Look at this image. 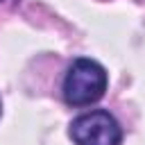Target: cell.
Listing matches in <instances>:
<instances>
[{"label":"cell","mask_w":145,"mask_h":145,"mask_svg":"<svg viewBox=\"0 0 145 145\" xmlns=\"http://www.w3.org/2000/svg\"><path fill=\"white\" fill-rule=\"evenodd\" d=\"M109 77L104 66L93 59H75L63 79V100L72 106H88L97 102L106 91Z\"/></svg>","instance_id":"1"},{"label":"cell","mask_w":145,"mask_h":145,"mask_svg":"<svg viewBox=\"0 0 145 145\" xmlns=\"http://www.w3.org/2000/svg\"><path fill=\"white\" fill-rule=\"evenodd\" d=\"M0 113H2V104H0Z\"/></svg>","instance_id":"3"},{"label":"cell","mask_w":145,"mask_h":145,"mask_svg":"<svg viewBox=\"0 0 145 145\" xmlns=\"http://www.w3.org/2000/svg\"><path fill=\"white\" fill-rule=\"evenodd\" d=\"M70 138L77 145H120L122 129L109 111H91L70 122Z\"/></svg>","instance_id":"2"}]
</instances>
